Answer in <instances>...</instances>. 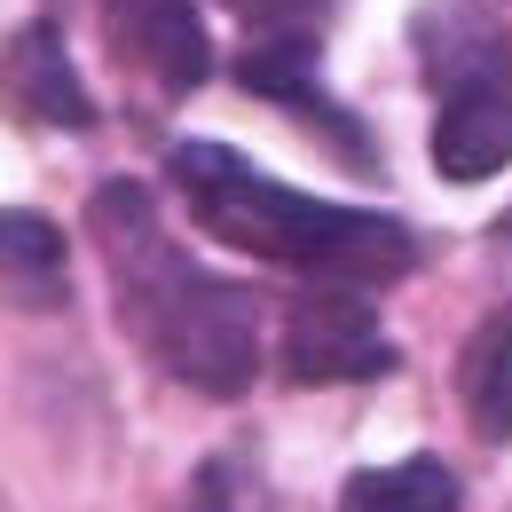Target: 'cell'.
Instances as JSON below:
<instances>
[{
	"label": "cell",
	"instance_id": "9c48e42d",
	"mask_svg": "<svg viewBox=\"0 0 512 512\" xmlns=\"http://www.w3.org/2000/svg\"><path fill=\"white\" fill-rule=\"evenodd\" d=\"M465 489L442 457H402V465H363L347 489H339V512H457Z\"/></svg>",
	"mask_w": 512,
	"mask_h": 512
},
{
	"label": "cell",
	"instance_id": "7a4b0ae2",
	"mask_svg": "<svg viewBox=\"0 0 512 512\" xmlns=\"http://www.w3.org/2000/svg\"><path fill=\"white\" fill-rule=\"evenodd\" d=\"M166 174L190 197L197 229L245 260L292 268V276H331V284H363V292L402 284L418 268V237L394 213L308 197L292 182H276V174H260V166H245L229 142H174Z\"/></svg>",
	"mask_w": 512,
	"mask_h": 512
},
{
	"label": "cell",
	"instance_id": "8992f818",
	"mask_svg": "<svg viewBox=\"0 0 512 512\" xmlns=\"http://www.w3.org/2000/svg\"><path fill=\"white\" fill-rule=\"evenodd\" d=\"M0 103L32 127H56V134H87L95 127V103L79 87V64H71L64 32L56 24H16L0 40Z\"/></svg>",
	"mask_w": 512,
	"mask_h": 512
},
{
	"label": "cell",
	"instance_id": "4fadbf2b",
	"mask_svg": "<svg viewBox=\"0 0 512 512\" xmlns=\"http://www.w3.org/2000/svg\"><path fill=\"white\" fill-rule=\"evenodd\" d=\"M0 512H8V497H0Z\"/></svg>",
	"mask_w": 512,
	"mask_h": 512
},
{
	"label": "cell",
	"instance_id": "8fae6325",
	"mask_svg": "<svg viewBox=\"0 0 512 512\" xmlns=\"http://www.w3.org/2000/svg\"><path fill=\"white\" fill-rule=\"evenodd\" d=\"M229 16H245L253 32H316V16L331 0H221Z\"/></svg>",
	"mask_w": 512,
	"mask_h": 512
},
{
	"label": "cell",
	"instance_id": "277c9868",
	"mask_svg": "<svg viewBox=\"0 0 512 512\" xmlns=\"http://www.w3.org/2000/svg\"><path fill=\"white\" fill-rule=\"evenodd\" d=\"M276 363L300 386H355V379H386L394 371V339H386V323L363 284L300 276L284 316H276Z\"/></svg>",
	"mask_w": 512,
	"mask_h": 512
},
{
	"label": "cell",
	"instance_id": "6da1fadb",
	"mask_svg": "<svg viewBox=\"0 0 512 512\" xmlns=\"http://www.w3.org/2000/svg\"><path fill=\"white\" fill-rule=\"evenodd\" d=\"M87 237L111 276V308L134 355L190 394L237 402L260 379V300L245 284L213 276L182 253V237L158 221V197L142 182H103L87 205Z\"/></svg>",
	"mask_w": 512,
	"mask_h": 512
},
{
	"label": "cell",
	"instance_id": "30bf717a",
	"mask_svg": "<svg viewBox=\"0 0 512 512\" xmlns=\"http://www.w3.org/2000/svg\"><path fill=\"white\" fill-rule=\"evenodd\" d=\"M182 512H268V489L253 481L245 457H213V465L190 481V505Z\"/></svg>",
	"mask_w": 512,
	"mask_h": 512
},
{
	"label": "cell",
	"instance_id": "5b68a950",
	"mask_svg": "<svg viewBox=\"0 0 512 512\" xmlns=\"http://www.w3.org/2000/svg\"><path fill=\"white\" fill-rule=\"evenodd\" d=\"M95 16H103L119 71L150 79L166 103H182L213 79V32L197 0H95Z\"/></svg>",
	"mask_w": 512,
	"mask_h": 512
},
{
	"label": "cell",
	"instance_id": "ba28073f",
	"mask_svg": "<svg viewBox=\"0 0 512 512\" xmlns=\"http://www.w3.org/2000/svg\"><path fill=\"white\" fill-rule=\"evenodd\" d=\"M457 402H465V418H473L481 442H512V300L489 308L481 331L465 339V355H457Z\"/></svg>",
	"mask_w": 512,
	"mask_h": 512
},
{
	"label": "cell",
	"instance_id": "52a82bcc",
	"mask_svg": "<svg viewBox=\"0 0 512 512\" xmlns=\"http://www.w3.org/2000/svg\"><path fill=\"white\" fill-rule=\"evenodd\" d=\"M0 300L56 316L71 300V245L32 205H0Z\"/></svg>",
	"mask_w": 512,
	"mask_h": 512
},
{
	"label": "cell",
	"instance_id": "3957f363",
	"mask_svg": "<svg viewBox=\"0 0 512 512\" xmlns=\"http://www.w3.org/2000/svg\"><path fill=\"white\" fill-rule=\"evenodd\" d=\"M410 48L434 87V174L489 182L512 166V24L489 0H426Z\"/></svg>",
	"mask_w": 512,
	"mask_h": 512
},
{
	"label": "cell",
	"instance_id": "7c38bea8",
	"mask_svg": "<svg viewBox=\"0 0 512 512\" xmlns=\"http://www.w3.org/2000/svg\"><path fill=\"white\" fill-rule=\"evenodd\" d=\"M497 245H505V253H512V213H505V221H497Z\"/></svg>",
	"mask_w": 512,
	"mask_h": 512
}]
</instances>
